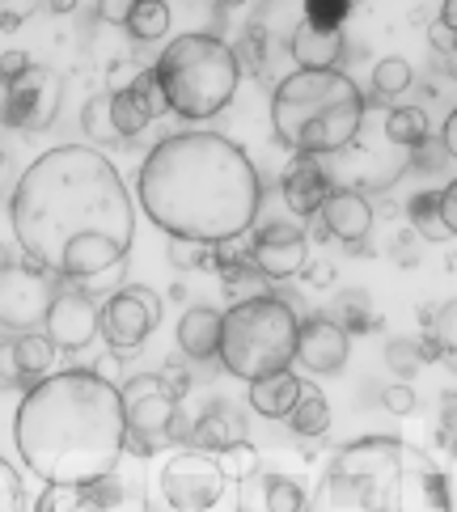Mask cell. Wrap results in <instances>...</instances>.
<instances>
[{
	"label": "cell",
	"mask_w": 457,
	"mask_h": 512,
	"mask_svg": "<svg viewBox=\"0 0 457 512\" xmlns=\"http://www.w3.org/2000/svg\"><path fill=\"white\" fill-rule=\"evenodd\" d=\"M326 318H331L339 331H347V335H364V331H369V326L377 322V318H373V297H369L364 288H343Z\"/></svg>",
	"instance_id": "cell-26"
},
{
	"label": "cell",
	"mask_w": 457,
	"mask_h": 512,
	"mask_svg": "<svg viewBox=\"0 0 457 512\" xmlns=\"http://www.w3.org/2000/svg\"><path fill=\"white\" fill-rule=\"evenodd\" d=\"M26 68H30L26 51H5V56H0V81H17Z\"/></svg>",
	"instance_id": "cell-44"
},
{
	"label": "cell",
	"mask_w": 457,
	"mask_h": 512,
	"mask_svg": "<svg viewBox=\"0 0 457 512\" xmlns=\"http://www.w3.org/2000/svg\"><path fill=\"white\" fill-rule=\"evenodd\" d=\"M153 72L161 89H166L170 111L191 123L221 115L237 94V81H242V64H237L233 43L208 30L178 34L174 43H166Z\"/></svg>",
	"instance_id": "cell-6"
},
{
	"label": "cell",
	"mask_w": 457,
	"mask_h": 512,
	"mask_svg": "<svg viewBox=\"0 0 457 512\" xmlns=\"http://www.w3.org/2000/svg\"><path fill=\"white\" fill-rule=\"evenodd\" d=\"M182 441H187L191 449H199V453H225V449H233L237 441H246V424H242V415H237L233 407L216 402V407H208V411L187 428V436H182Z\"/></svg>",
	"instance_id": "cell-20"
},
{
	"label": "cell",
	"mask_w": 457,
	"mask_h": 512,
	"mask_svg": "<svg viewBox=\"0 0 457 512\" xmlns=\"http://www.w3.org/2000/svg\"><path fill=\"white\" fill-rule=\"evenodd\" d=\"M432 47H436V51H457V34L436 22V26H432Z\"/></svg>",
	"instance_id": "cell-48"
},
{
	"label": "cell",
	"mask_w": 457,
	"mask_h": 512,
	"mask_svg": "<svg viewBox=\"0 0 457 512\" xmlns=\"http://www.w3.org/2000/svg\"><path fill=\"white\" fill-rule=\"evenodd\" d=\"M170 30V5L166 0H136L132 17H127V34L140 43H153Z\"/></svg>",
	"instance_id": "cell-31"
},
{
	"label": "cell",
	"mask_w": 457,
	"mask_h": 512,
	"mask_svg": "<svg viewBox=\"0 0 457 512\" xmlns=\"http://www.w3.org/2000/svg\"><path fill=\"white\" fill-rule=\"evenodd\" d=\"M250 259L267 280L301 276L305 263H309V237L297 225H288V221H271V225H263L259 233H254Z\"/></svg>",
	"instance_id": "cell-15"
},
{
	"label": "cell",
	"mask_w": 457,
	"mask_h": 512,
	"mask_svg": "<svg viewBox=\"0 0 457 512\" xmlns=\"http://www.w3.org/2000/svg\"><path fill=\"white\" fill-rule=\"evenodd\" d=\"M123 419H127V453L153 457L166 441H182L187 428L178 419V398L166 390L157 373H136L123 386Z\"/></svg>",
	"instance_id": "cell-8"
},
{
	"label": "cell",
	"mask_w": 457,
	"mask_h": 512,
	"mask_svg": "<svg viewBox=\"0 0 457 512\" xmlns=\"http://www.w3.org/2000/svg\"><path fill=\"white\" fill-rule=\"evenodd\" d=\"M288 56L297 60L301 72L339 68V60H343V30H318L309 22H297V30L288 34Z\"/></svg>",
	"instance_id": "cell-19"
},
{
	"label": "cell",
	"mask_w": 457,
	"mask_h": 512,
	"mask_svg": "<svg viewBox=\"0 0 457 512\" xmlns=\"http://www.w3.org/2000/svg\"><path fill=\"white\" fill-rule=\"evenodd\" d=\"M335 280V271L331 267H326V263H318V267H309V284H318V288H326V284H331Z\"/></svg>",
	"instance_id": "cell-51"
},
{
	"label": "cell",
	"mask_w": 457,
	"mask_h": 512,
	"mask_svg": "<svg viewBox=\"0 0 457 512\" xmlns=\"http://www.w3.org/2000/svg\"><path fill=\"white\" fill-rule=\"evenodd\" d=\"M386 136L390 144H398V149H424L428 144V115L419 111V106H390L386 111Z\"/></svg>",
	"instance_id": "cell-27"
},
{
	"label": "cell",
	"mask_w": 457,
	"mask_h": 512,
	"mask_svg": "<svg viewBox=\"0 0 457 512\" xmlns=\"http://www.w3.org/2000/svg\"><path fill=\"white\" fill-rule=\"evenodd\" d=\"M347 352H352V335L339 331L326 314H314L297 326V360L309 373H339L347 364Z\"/></svg>",
	"instance_id": "cell-16"
},
{
	"label": "cell",
	"mask_w": 457,
	"mask_h": 512,
	"mask_svg": "<svg viewBox=\"0 0 457 512\" xmlns=\"http://www.w3.org/2000/svg\"><path fill=\"white\" fill-rule=\"evenodd\" d=\"M166 254H170V263H174L178 271H191V267H204V263H212V246H199V242H178V237H170Z\"/></svg>",
	"instance_id": "cell-40"
},
{
	"label": "cell",
	"mask_w": 457,
	"mask_h": 512,
	"mask_svg": "<svg viewBox=\"0 0 457 512\" xmlns=\"http://www.w3.org/2000/svg\"><path fill=\"white\" fill-rule=\"evenodd\" d=\"M305 512H453V496L424 449L360 436L326 462Z\"/></svg>",
	"instance_id": "cell-4"
},
{
	"label": "cell",
	"mask_w": 457,
	"mask_h": 512,
	"mask_svg": "<svg viewBox=\"0 0 457 512\" xmlns=\"http://www.w3.org/2000/svg\"><path fill=\"white\" fill-rule=\"evenodd\" d=\"M132 5L136 0H98L94 5V17L106 26H127V17H132Z\"/></svg>",
	"instance_id": "cell-43"
},
{
	"label": "cell",
	"mask_w": 457,
	"mask_h": 512,
	"mask_svg": "<svg viewBox=\"0 0 457 512\" xmlns=\"http://www.w3.org/2000/svg\"><path fill=\"white\" fill-rule=\"evenodd\" d=\"M111 115H115V127H119V136H123V140L140 136L144 127L153 123L149 111L140 106V98L132 94V85H123V89H115V94H111Z\"/></svg>",
	"instance_id": "cell-32"
},
{
	"label": "cell",
	"mask_w": 457,
	"mask_h": 512,
	"mask_svg": "<svg viewBox=\"0 0 457 512\" xmlns=\"http://www.w3.org/2000/svg\"><path fill=\"white\" fill-rule=\"evenodd\" d=\"M411 81H415V72H411V64L402 60V56H390V60H381V64L373 68V94H377V98H398V94H407Z\"/></svg>",
	"instance_id": "cell-33"
},
{
	"label": "cell",
	"mask_w": 457,
	"mask_h": 512,
	"mask_svg": "<svg viewBox=\"0 0 457 512\" xmlns=\"http://www.w3.org/2000/svg\"><path fill=\"white\" fill-rule=\"evenodd\" d=\"M436 22L457 34V0H445V5H441V17H436Z\"/></svg>",
	"instance_id": "cell-50"
},
{
	"label": "cell",
	"mask_w": 457,
	"mask_h": 512,
	"mask_svg": "<svg viewBox=\"0 0 457 512\" xmlns=\"http://www.w3.org/2000/svg\"><path fill=\"white\" fill-rule=\"evenodd\" d=\"M13 441L30 474L47 487L94 483L127 453L123 394L94 369H64L30 386L13 419Z\"/></svg>",
	"instance_id": "cell-3"
},
{
	"label": "cell",
	"mask_w": 457,
	"mask_h": 512,
	"mask_svg": "<svg viewBox=\"0 0 457 512\" xmlns=\"http://www.w3.org/2000/svg\"><path fill=\"white\" fill-rule=\"evenodd\" d=\"M280 191H284L288 212L318 216L322 204L335 191V178H331V170H326L322 157H292L284 166V174H280Z\"/></svg>",
	"instance_id": "cell-17"
},
{
	"label": "cell",
	"mask_w": 457,
	"mask_h": 512,
	"mask_svg": "<svg viewBox=\"0 0 457 512\" xmlns=\"http://www.w3.org/2000/svg\"><path fill=\"white\" fill-rule=\"evenodd\" d=\"M263 500H267V512H305V504H309L305 491L292 479H284V474H271Z\"/></svg>",
	"instance_id": "cell-34"
},
{
	"label": "cell",
	"mask_w": 457,
	"mask_h": 512,
	"mask_svg": "<svg viewBox=\"0 0 457 512\" xmlns=\"http://www.w3.org/2000/svg\"><path fill=\"white\" fill-rule=\"evenodd\" d=\"M157 377H161V381H166V390H170L174 398H182V394H187V390H191V377H187V373H182V364H174V360H170V364H166V369H161Z\"/></svg>",
	"instance_id": "cell-45"
},
{
	"label": "cell",
	"mask_w": 457,
	"mask_h": 512,
	"mask_svg": "<svg viewBox=\"0 0 457 512\" xmlns=\"http://www.w3.org/2000/svg\"><path fill=\"white\" fill-rule=\"evenodd\" d=\"M60 276H51L47 267L30 259L0 263V326L9 335H30L47 326L51 305L60 297Z\"/></svg>",
	"instance_id": "cell-9"
},
{
	"label": "cell",
	"mask_w": 457,
	"mask_h": 512,
	"mask_svg": "<svg viewBox=\"0 0 457 512\" xmlns=\"http://www.w3.org/2000/svg\"><path fill=\"white\" fill-rule=\"evenodd\" d=\"M407 216H411V225L415 233L424 237V242H449V229L441 221V191H419L411 195V204H407Z\"/></svg>",
	"instance_id": "cell-29"
},
{
	"label": "cell",
	"mask_w": 457,
	"mask_h": 512,
	"mask_svg": "<svg viewBox=\"0 0 457 512\" xmlns=\"http://www.w3.org/2000/svg\"><path fill=\"white\" fill-rule=\"evenodd\" d=\"M424 360H441L457 373V297L445 301L441 309H432L428 318V335H424Z\"/></svg>",
	"instance_id": "cell-23"
},
{
	"label": "cell",
	"mask_w": 457,
	"mask_h": 512,
	"mask_svg": "<svg viewBox=\"0 0 457 512\" xmlns=\"http://www.w3.org/2000/svg\"><path fill=\"white\" fill-rule=\"evenodd\" d=\"M132 94L140 98V106H144V111H149V119L170 115L166 89H161V81H157V72H153V68H140V72H136V77H132Z\"/></svg>",
	"instance_id": "cell-35"
},
{
	"label": "cell",
	"mask_w": 457,
	"mask_h": 512,
	"mask_svg": "<svg viewBox=\"0 0 457 512\" xmlns=\"http://www.w3.org/2000/svg\"><path fill=\"white\" fill-rule=\"evenodd\" d=\"M297 309L284 297H259L225 309L221 322V360L229 377L263 381L271 373H284L297 360Z\"/></svg>",
	"instance_id": "cell-7"
},
{
	"label": "cell",
	"mask_w": 457,
	"mask_h": 512,
	"mask_svg": "<svg viewBox=\"0 0 457 512\" xmlns=\"http://www.w3.org/2000/svg\"><path fill=\"white\" fill-rule=\"evenodd\" d=\"M13 360H17V373H22L26 386H39L43 377H51V364H56V343L47 335L30 331V335H17L13 339Z\"/></svg>",
	"instance_id": "cell-24"
},
{
	"label": "cell",
	"mask_w": 457,
	"mask_h": 512,
	"mask_svg": "<svg viewBox=\"0 0 457 512\" xmlns=\"http://www.w3.org/2000/svg\"><path fill=\"white\" fill-rule=\"evenodd\" d=\"M441 144H445V153H449V157H457V106H453V111H449V119H445Z\"/></svg>",
	"instance_id": "cell-47"
},
{
	"label": "cell",
	"mask_w": 457,
	"mask_h": 512,
	"mask_svg": "<svg viewBox=\"0 0 457 512\" xmlns=\"http://www.w3.org/2000/svg\"><path fill=\"white\" fill-rule=\"evenodd\" d=\"M221 322L225 314L212 305H191L178 322V347L191 360H216L221 356Z\"/></svg>",
	"instance_id": "cell-21"
},
{
	"label": "cell",
	"mask_w": 457,
	"mask_h": 512,
	"mask_svg": "<svg viewBox=\"0 0 457 512\" xmlns=\"http://www.w3.org/2000/svg\"><path fill=\"white\" fill-rule=\"evenodd\" d=\"M221 284H225V297L229 305H242V301H259V297H271V280L263 276L254 259H242V263H229L221 267Z\"/></svg>",
	"instance_id": "cell-25"
},
{
	"label": "cell",
	"mask_w": 457,
	"mask_h": 512,
	"mask_svg": "<svg viewBox=\"0 0 457 512\" xmlns=\"http://www.w3.org/2000/svg\"><path fill=\"white\" fill-rule=\"evenodd\" d=\"M161 500L174 512H208L221 504L229 474L216 453H199V449H182L161 466Z\"/></svg>",
	"instance_id": "cell-10"
},
{
	"label": "cell",
	"mask_w": 457,
	"mask_h": 512,
	"mask_svg": "<svg viewBox=\"0 0 457 512\" xmlns=\"http://www.w3.org/2000/svg\"><path fill=\"white\" fill-rule=\"evenodd\" d=\"M43 335L56 343V352H85L102 335V305L94 301V292H85L81 284H64Z\"/></svg>",
	"instance_id": "cell-14"
},
{
	"label": "cell",
	"mask_w": 457,
	"mask_h": 512,
	"mask_svg": "<svg viewBox=\"0 0 457 512\" xmlns=\"http://www.w3.org/2000/svg\"><path fill=\"white\" fill-rule=\"evenodd\" d=\"M364 123L360 85L339 68L288 72L271 94V127L292 157H335Z\"/></svg>",
	"instance_id": "cell-5"
},
{
	"label": "cell",
	"mask_w": 457,
	"mask_h": 512,
	"mask_svg": "<svg viewBox=\"0 0 457 512\" xmlns=\"http://www.w3.org/2000/svg\"><path fill=\"white\" fill-rule=\"evenodd\" d=\"M386 364L398 377H415L419 364H424V347H419V339H390L386 343Z\"/></svg>",
	"instance_id": "cell-37"
},
{
	"label": "cell",
	"mask_w": 457,
	"mask_h": 512,
	"mask_svg": "<svg viewBox=\"0 0 457 512\" xmlns=\"http://www.w3.org/2000/svg\"><path fill=\"white\" fill-rule=\"evenodd\" d=\"M288 428L297 436H322L326 428H331V402L322 398V390L301 386L297 407H292V415H288Z\"/></svg>",
	"instance_id": "cell-28"
},
{
	"label": "cell",
	"mask_w": 457,
	"mask_h": 512,
	"mask_svg": "<svg viewBox=\"0 0 457 512\" xmlns=\"http://www.w3.org/2000/svg\"><path fill=\"white\" fill-rule=\"evenodd\" d=\"M34 512H149V504H144L140 483L106 474V479H94V483L47 487Z\"/></svg>",
	"instance_id": "cell-13"
},
{
	"label": "cell",
	"mask_w": 457,
	"mask_h": 512,
	"mask_svg": "<svg viewBox=\"0 0 457 512\" xmlns=\"http://www.w3.org/2000/svg\"><path fill=\"white\" fill-rule=\"evenodd\" d=\"M301 386L305 381H297V373H271L263 381H250V407L259 411L263 419H288L292 407H297L301 398Z\"/></svg>",
	"instance_id": "cell-22"
},
{
	"label": "cell",
	"mask_w": 457,
	"mask_h": 512,
	"mask_svg": "<svg viewBox=\"0 0 457 512\" xmlns=\"http://www.w3.org/2000/svg\"><path fill=\"white\" fill-rule=\"evenodd\" d=\"M221 466H225L229 479H246V474L259 470V449H254L250 441H237L233 449L221 453Z\"/></svg>",
	"instance_id": "cell-39"
},
{
	"label": "cell",
	"mask_w": 457,
	"mask_h": 512,
	"mask_svg": "<svg viewBox=\"0 0 457 512\" xmlns=\"http://www.w3.org/2000/svg\"><path fill=\"white\" fill-rule=\"evenodd\" d=\"M441 221H445V229L457 237V178L441 191Z\"/></svg>",
	"instance_id": "cell-46"
},
{
	"label": "cell",
	"mask_w": 457,
	"mask_h": 512,
	"mask_svg": "<svg viewBox=\"0 0 457 512\" xmlns=\"http://www.w3.org/2000/svg\"><path fill=\"white\" fill-rule=\"evenodd\" d=\"M161 297L153 288H144V284H132V288H119L106 297L102 305V339L106 347L123 360V356H136L144 339H149L157 331V322H161Z\"/></svg>",
	"instance_id": "cell-11"
},
{
	"label": "cell",
	"mask_w": 457,
	"mask_h": 512,
	"mask_svg": "<svg viewBox=\"0 0 457 512\" xmlns=\"http://www.w3.org/2000/svg\"><path fill=\"white\" fill-rule=\"evenodd\" d=\"M347 13H352L347 0H309V5H301V22L318 26V30H343Z\"/></svg>",
	"instance_id": "cell-36"
},
{
	"label": "cell",
	"mask_w": 457,
	"mask_h": 512,
	"mask_svg": "<svg viewBox=\"0 0 457 512\" xmlns=\"http://www.w3.org/2000/svg\"><path fill=\"white\" fill-rule=\"evenodd\" d=\"M26 17H30V9H9V5H0V26H5V30H13L17 22H26Z\"/></svg>",
	"instance_id": "cell-49"
},
{
	"label": "cell",
	"mask_w": 457,
	"mask_h": 512,
	"mask_svg": "<svg viewBox=\"0 0 457 512\" xmlns=\"http://www.w3.org/2000/svg\"><path fill=\"white\" fill-rule=\"evenodd\" d=\"M81 127H85V136L89 144H123L119 136V127H115V115H111V94H98V98H89L81 106Z\"/></svg>",
	"instance_id": "cell-30"
},
{
	"label": "cell",
	"mask_w": 457,
	"mask_h": 512,
	"mask_svg": "<svg viewBox=\"0 0 457 512\" xmlns=\"http://www.w3.org/2000/svg\"><path fill=\"white\" fill-rule=\"evenodd\" d=\"M318 221H322V233L339 237V242H347V246H360L364 237H369V229H373V204H369V195L364 191L339 187L322 204Z\"/></svg>",
	"instance_id": "cell-18"
},
{
	"label": "cell",
	"mask_w": 457,
	"mask_h": 512,
	"mask_svg": "<svg viewBox=\"0 0 457 512\" xmlns=\"http://www.w3.org/2000/svg\"><path fill=\"white\" fill-rule=\"evenodd\" d=\"M13 339H17V335H0V390L26 386L22 373H17V360H13Z\"/></svg>",
	"instance_id": "cell-41"
},
{
	"label": "cell",
	"mask_w": 457,
	"mask_h": 512,
	"mask_svg": "<svg viewBox=\"0 0 457 512\" xmlns=\"http://www.w3.org/2000/svg\"><path fill=\"white\" fill-rule=\"evenodd\" d=\"M64 81L56 68L30 64L17 81H5V127L13 132H47L60 119Z\"/></svg>",
	"instance_id": "cell-12"
},
{
	"label": "cell",
	"mask_w": 457,
	"mask_h": 512,
	"mask_svg": "<svg viewBox=\"0 0 457 512\" xmlns=\"http://www.w3.org/2000/svg\"><path fill=\"white\" fill-rule=\"evenodd\" d=\"M13 237L51 276L89 284L127 263L136 242V204L111 157L94 144H60L17 178Z\"/></svg>",
	"instance_id": "cell-1"
},
{
	"label": "cell",
	"mask_w": 457,
	"mask_h": 512,
	"mask_svg": "<svg viewBox=\"0 0 457 512\" xmlns=\"http://www.w3.org/2000/svg\"><path fill=\"white\" fill-rule=\"evenodd\" d=\"M0 512H26V483L5 457H0Z\"/></svg>",
	"instance_id": "cell-38"
},
{
	"label": "cell",
	"mask_w": 457,
	"mask_h": 512,
	"mask_svg": "<svg viewBox=\"0 0 457 512\" xmlns=\"http://www.w3.org/2000/svg\"><path fill=\"white\" fill-rule=\"evenodd\" d=\"M136 195L144 216L178 242L221 246L254 229L263 178L221 132H174L144 157Z\"/></svg>",
	"instance_id": "cell-2"
},
{
	"label": "cell",
	"mask_w": 457,
	"mask_h": 512,
	"mask_svg": "<svg viewBox=\"0 0 457 512\" xmlns=\"http://www.w3.org/2000/svg\"><path fill=\"white\" fill-rule=\"evenodd\" d=\"M381 407H386L390 415H411V411H415V390L407 386V381H398V386H386V390H381Z\"/></svg>",
	"instance_id": "cell-42"
}]
</instances>
